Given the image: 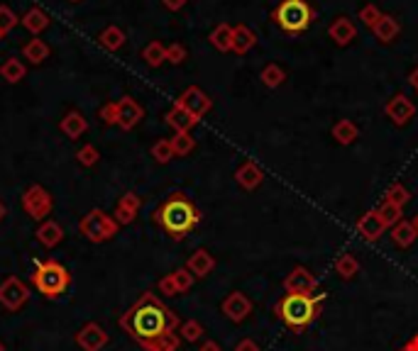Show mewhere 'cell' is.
I'll return each mask as SVG.
<instances>
[{"label":"cell","mask_w":418,"mask_h":351,"mask_svg":"<svg viewBox=\"0 0 418 351\" xmlns=\"http://www.w3.org/2000/svg\"><path fill=\"white\" fill-rule=\"evenodd\" d=\"M120 327L147 351H176L179 349V317L155 295L145 293L123 317Z\"/></svg>","instance_id":"1"},{"label":"cell","mask_w":418,"mask_h":351,"mask_svg":"<svg viewBox=\"0 0 418 351\" xmlns=\"http://www.w3.org/2000/svg\"><path fill=\"white\" fill-rule=\"evenodd\" d=\"M199 220H201L199 208L184 193H171L155 213V222L171 239H184L199 225Z\"/></svg>","instance_id":"2"},{"label":"cell","mask_w":418,"mask_h":351,"mask_svg":"<svg viewBox=\"0 0 418 351\" xmlns=\"http://www.w3.org/2000/svg\"><path fill=\"white\" fill-rule=\"evenodd\" d=\"M30 281L42 297L54 300V297L66 293V288L71 286V273L56 259H45V261L35 263V273L30 276Z\"/></svg>","instance_id":"3"},{"label":"cell","mask_w":418,"mask_h":351,"mask_svg":"<svg viewBox=\"0 0 418 351\" xmlns=\"http://www.w3.org/2000/svg\"><path fill=\"white\" fill-rule=\"evenodd\" d=\"M316 10L309 0H281L272 13V20L289 35H301L311 27Z\"/></svg>","instance_id":"4"},{"label":"cell","mask_w":418,"mask_h":351,"mask_svg":"<svg viewBox=\"0 0 418 351\" xmlns=\"http://www.w3.org/2000/svg\"><path fill=\"white\" fill-rule=\"evenodd\" d=\"M320 297H311L306 293H289L284 300L279 302V315L284 317L289 327H306L316 317Z\"/></svg>","instance_id":"5"},{"label":"cell","mask_w":418,"mask_h":351,"mask_svg":"<svg viewBox=\"0 0 418 351\" xmlns=\"http://www.w3.org/2000/svg\"><path fill=\"white\" fill-rule=\"evenodd\" d=\"M118 229H120V225L115 222L113 215H108L100 208H93L91 213H86L84 220L79 222V232L93 244L110 242V239L118 234Z\"/></svg>","instance_id":"6"},{"label":"cell","mask_w":418,"mask_h":351,"mask_svg":"<svg viewBox=\"0 0 418 351\" xmlns=\"http://www.w3.org/2000/svg\"><path fill=\"white\" fill-rule=\"evenodd\" d=\"M52 208H54V198H52V193L45 186L35 183L22 193V210H25L30 220H37V222L42 220L45 222L52 215Z\"/></svg>","instance_id":"7"},{"label":"cell","mask_w":418,"mask_h":351,"mask_svg":"<svg viewBox=\"0 0 418 351\" xmlns=\"http://www.w3.org/2000/svg\"><path fill=\"white\" fill-rule=\"evenodd\" d=\"M30 300V288L20 281L17 276H8L0 283V305L8 312H17L25 302Z\"/></svg>","instance_id":"8"},{"label":"cell","mask_w":418,"mask_h":351,"mask_svg":"<svg viewBox=\"0 0 418 351\" xmlns=\"http://www.w3.org/2000/svg\"><path fill=\"white\" fill-rule=\"evenodd\" d=\"M76 344L84 351H103L108 344V332L98 325V322H86L79 332H76Z\"/></svg>","instance_id":"9"},{"label":"cell","mask_w":418,"mask_h":351,"mask_svg":"<svg viewBox=\"0 0 418 351\" xmlns=\"http://www.w3.org/2000/svg\"><path fill=\"white\" fill-rule=\"evenodd\" d=\"M115 103H118V127L120 129H134L139 122H142L145 110H142V105H139L134 98L123 95V98L115 100Z\"/></svg>","instance_id":"10"},{"label":"cell","mask_w":418,"mask_h":351,"mask_svg":"<svg viewBox=\"0 0 418 351\" xmlns=\"http://www.w3.org/2000/svg\"><path fill=\"white\" fill-rule=\"evenodd\" d=\"M176 103H179L181 108H186L191 115H194V117H199V120L203 117V115L208 113L210 108H213V100H210L201 88H196V85L186 88L184 93H181V98L176 100Z\"/></svg>","instance_id":"11"},{"label":"cell","mask_w":418,"mask_h":351,"mask_svg":"<svg viewBox=\"0 0 418 351\" xmlns=\"http://www.w3.org/2000/svg\"><path fill=\"white\" fill-rule=\"evenodd\" d=\"M139 208H142V198L132 190H127L125 195H120L118 205H115V222L118 225H132L137 218Z\"/></svg>","instance_id":"12"},{"label":"cell","mask_w":418,"mask_h":351,"mask_svg":"<svg viewBox=\"0 0 418 351\" xmlns=\"http://www.w3.org/2000/svg\"><path fill=\"white\" fill-rule=\"evenodd\" d=\"M194 286V273L189 268H179V271L169 273L160 281V291L167 293V295H179V293L189 291Z\"/></svg>","instance_id":"13"},{"label":"cell","mask_w":418,"mask_h":351,"mask_svg":"<svg viewBox=\"0 0 418 351\" xmlns=\"http://www.w3.org/2000/svg\"><path fill=\"white\" fill-rule=\"evenodd\" d=\"M355 35H357V27H355V22L350 20V17H345V15L335 17V20L330 22V27H328V37L338 47H348L350 42L355 40Z\"/></svg>","instance_id":"14"},{"label":"cell","mask_w":418,"mask_h":351,"mask_svg":"<svg viewBox=\"0 0 418 351\" xmlns=\"http://www.w3.org/2000/svg\"><path fill=\"white\" fill-rule=\"evenodd\" d=\"M35 237H37V242H40L42 247L54 249V247H59V244L64 242V227H61L56 220H45V222L37 227Z\"/></svg>","instance_id":"15"},{"label":"cell","mask_w":418,"mask_h":351,"mask_svg":"<svg viewBox=\"0 0 418 351\" xmlns=\"http://www.w3.org/2000/svg\"><path fill=\"white\" fill-rule=\"evenodd\" d=\"M59 129L64 132L66 139H79V137H84V132L88 129V120H86L79 110H69V113L61 117Z\"/></svg>","instance_id":"16"},{"label":"cell","mask_w":418,"mask_h":351,"mask_svg":"<svg viewBox=\"0 0 418 351\" xmlns=\"http://www.w3.org/2000/svg\"><path fill=\"white\" fill-rule=\"evenodd\" d=\"M384 110H387V115L396 124H406L408 120H411V115H413V110H416V108H413V103L406 98V95L398 93V95H394V98L389 100Z\"/></svg>","instance_id":"17"},{"label":"cell","mask_w":418,"mask_h":351,"mask_svg":"<svg viewBox=\"0 0 418 351\" xmlns=\"http://www.w3.org/2000/svg\"><path fill=\"white\" fill-rule=\"evenodd\" d=\"M20 22H22V27H25L27 32H30L32 37H40L42 32L47 30V27H49V15H47L45 10H42V8H30V10L25 13V15L20 17Z\"/></svg>","instance_id":"18"},{"label":"cell","mask_w":418,"mask_h":351,"mask_svg":"<svg viewBox=\"0 0 418 351\" xmlns=\"http://www.w3.org/2000/svg\"><path fill=\"white\" fill-rule=\"evenodd\" d=\"M372 32H374V37H377V42H382V44H392V42L401 35V22H398L394 15H382V20L374 25Z\"/></svg>","instance_id":"19"},{"label":"cell","mask_w":418,"mask_h":351,"mask_svg":"<svg viewBox=\"0 0 418 351\" xmlns=\"http://www.w3.org/2000/svg\"><path fill=\"white\" fill-rule=\"evenodd\" d=\"M167 124H169L174 132H189L191 127H194L196 122H199V117H194V115L189 113L186 108H181L179 103L174 105V108L167 113Z\"/></svg>","instance_id":"20"},{"label":"cell","mask_w":418,"mask_h":351,"mask_svg":"<svg viewBox=\"0 0 418 351\" xmlns=\"http://www.w3.org/2000/svg\"><path fill=\"white\" fill-rule=\"evenodd\" d=\"M95 40H98V44L103 47L105 51H120L125 47V40H127V37H125V32L120 30L118 25H108L98 32Z\"/></svg>","instance_id":"21"},{"label":"cell","mask_w":418,"mask_h":351,"mask_svg":"<svg viewBox=\"0 0 418 351\" xmlns=\"http://www.w3.org/2000/svg\"><path fill=\"white\" fill-rule=\"evenodd\" d=\"M49 51H52L49 44H47L45 40H40V37H35V40L25 42V47H22V59H27L30 64L40 66L49 59Z\"/></svg>","instance_id":"22"},{"label":"cell","mask_w":418,"mask_h":351,"mask_svg":"<svg viewBox=\"0 0 418 351\" xmlns=\"http://www.w3.org/2000/svg\"><path fill=\"white\" fill-rule=\"evenodd\" d=\"M27 76V66L22 64L17 56H8L3 64H0V79H6V83H20Z\"/></svg>","instance_id":"23"},{"label":"cell","mask_w":418,"mask_h":351,"mask_svg":"<svg viewBox=\"0 0 418 351\" xmlns=\"http://www.w3.org/2000/svg\"><path fill=\"white\" fill-rule=\"evenodd\" d=\"M254 44H257V35H254L247 25L233 27V51L235 54H247Z\"/></svg>","instance_id":"24"},{"label":"cell","mask_w":418,"mask_h":351,"mask_svg":"<svg viewBox=\"0 0 418 351\" xmlns=\"http://www.w3.org/2000/svg\"><path fill=\"white\" fill-rule=\"evenodd\" d=\"M208 42L218 51H233V25L220 22V25L213 27V32L208 35Z\"/></svg>","instance_id":"25"},{"label":"cell","mask_w":418,"mask_h":351,"mask_svg":"<svg viewBox=\"0 0 418 351\" xmlns=\"http://www.w3.org/2000/svg\"><path fill=\"white\" fill-rule=\"evenodd\" d=\"M235 179H238V183L242 186V188L252 190L262 183V171H259L254 163H242V166L238 168V173H235Z\"/></svg>","instance_id":"26"},{"label":"cell","mask_w":418,"mask_h":351,"mask_svg":"<svg viewBox=\"0 0 418 351\" xmlns=\"http://www.w3.org/2000/svg\"><path fill=\"white\" fill-rule=\"evenodd\" d=\"M142 59H145L147 66H152V69H157V66H162L167 61V47L162 44V42H150V44L142 49Z\"/></svg>","instance_id":"27"},{"label":"cell","mask_w":418,"mask_h":351,"mask_svg":"<svg viewBox=\"0 0 418 351\" xmlns=\"http://www.w3.org/2000/svg\"><path fill=\"white\" fill-rule=\"evenodd\" d=\"M210 268H213V259H210V254L203 252V249H199V252L189 259V271L194 273V276H206V273H210Z\"/></svg>","instance_id":"28"},{"label":"cell","mask_w":418,"mask_h":351,"mask_svg":"<svg viewBox=\"0 0 418 351\" xmlns=\"http://www.w3.org/2000/svg\"><path fill=\"white\" fill-rule=\"evenodd\" d=\"M259 79H262V83L267 85V88H279V85L284 83L286 71L279 64H267L262 69V74H259Z\"/></svg>","instance_id":"29"},{"label":"cell","mask_w":418,"mask_h":351,"mask_svg":"<svg viewBox=\"0 0 418 351\" xmlns=\"http://www.w3.org/2000/svg\"><path fill=\"white\" fill-rule=\"evenodd\" d=\"M223 310L228 312V315L233 317V320H242V317L249 312V302L245 300L242 295H238V293H235V295H230L228 300H225Z\"/></svg>","instance_id":"30"},{"label":"cell","mask_w":418,"mask_h":351,"mask_svg":"<svg viewBox=\"0 0 418 351\" xmlns=\"http://www.w3.org/2000/svg\"><path fill=\"white\" fill-rule=\"evenodd\" d=\"M382 227H384V222H382V218H379V213H369L359 220V232H362L367 239L377 237V234L382 232Z\"/></svg>","instance_id":"31"},{"label":"cell","mask_w":418,"mask_h":351,"mask_svg":"<svg viewBox=\"0 0 418 351\" xmlns=\"http://www.w3.org/2000/svg\"><path fill=\"white\" fill-rule=\"evenodd\" d=\"M333 137L338 139L340 144H353L355 137H357V127H355V122H350V120H340L333 127Z\"/></svg>","instance_id":"32"},{"label":"cell","mask_w":418,"mask_h":351,"mask_svg":"<svg viewBox=\"0 0 418 351\" xmlns=\"http://www.w3.org/2000/svg\"><path fill=\"white\" fill-rule=\"evenodd\" d=\"M171 147H174V156H186V154L194 152L196 139L189 132H176L174 139H171Z\"/></svg>","instance_id":"33"},{"label":"cell","mask_w":418,"mask_h":351,"mask_svg":"<svg viewBox=\"0 0 418 351\" xmlns=\"http://www.w3.org/2000/svg\"><path fill=\"white\" fill-rule=\"evenodd\" d=\"M76 161H79L81 166L91 168V166H95V163L100 161V152L93 147V144H84V147L76 152Z\"/></svg>","instance_id":"34"},{"label":"cell","mask_w":418,"mask_h":351,"mask_svg":"<svg viewBox=\"0 0 418 351\" xmlns=\"http://www.w3.org/2000/svg\"><path fill=\"white\" fill-rule=\"evenodd\" d=\"M382 15H384V13L379 10L374 3H367V6L359 8V20H362V25L369 27V30H374V25L382 20Z\"/></svg>","instance_id":"35"},{"label":"cell","mask_w":418,"mask_h":351,"mask_svg":"<svg viewBox=\"0 0 418 351\" xmlns=\"http://www.w3.org/2000/svg\"><path fill=\"white\" fill-rule=\"evenodd\" d=\"M152 156H155V161H160V163L171 161V158H174L171 139H160V142H155V147H152Z\"/></svg>","instance_id":"36"},{"label":"cell","mask_w":418,"mask_h":351,"mask_svg":"<svg viewBox=\"0 0 418 351\" xmlns=\"http://www.w3.org/2000/svg\"><path fill=\"white\" fill-rule=\"evenodd\" d=\"M17 15L13 13V8L8 6H0V35H8L17 27Z\"/></svg>","instance_id":"37"},{"label":"cell","mask_w":418,"mask_h":351,"mask_svg":"<svg viewBox=\"0 0 418 351\" xmlns=\"http://www.w3.org/2000/svg\"><path fill=\"white\" fill-rule=\"evenodd\" d=\"M98 117L103 124H118V103L115 100H108V103L100 105Z\"/></svg>","instance_id":"38"},{"label":"cell","mask_w":418,"mask_h":351,"mask_svg":"<svg viewBox=\"0 0 418 351\" xmlns=\"http://www.w3.org/2000/svg\"><path fill=\"white\" fill-rule=\"evenodd\" d=\"M167 61H169V64H174V66L184 64V61H186V47L179 44V42L169 44V47H167Z\"/></svg>","instance_id":"39"},{"label":"cell","mask_w":418,"mask_h":351,"mask_svg":"<svg viewBox=\"0 0 418 351\" xmlns=\"http://www.w3.org/2000/svg\"><path fill=\"white\" fill-rule=\"evenodd\" d=\"M413 239V227L406 222H401L398 227H394V242L396 244H411Z\"/></svg>","instance_id":"40"},{"label":"cell","mask_w":418,"mask_h":351,"mask_svg":"<svg viewBox=\"0 0 418 351\" xmlns=\"http://www.w3.org/2000/svg\"><path fill=\"white\" fill-rule=\"evenodd\" d=\"M398 215H401V208H398V205H394V203H389V200L384 203V208L379 210V218H382L384 225L394 222V220H396Z\"/></svg>","instance_id":"41"},{"label":"cell","mask_w":418,"mask_h":351,"mask_svg":"<svg viewBox=\"0 0 418 351\" xmlns=\"http://www.w3.org/2000/svg\"><path fill=\"white\" fill-rule=\"evenodd\" d=\"M387 200H389V203H394V205H398V208H401V205L408 200V190L403 188V186H394V188L389 190Z\"/></svg>","instance_id":"42"},{"label":"cell","mask_w":418,"mask_h":351,"mask_svg":"<svg viewBox=\"0 0 418 351\" xmlns=\"http://www.w3.org/2000/svg\"><path fill=\"white\" fill-rule=\"evenodd\" d=\"M181 334H184V339L196 341L201 334H203V329H201V325H199V322H186V325L181 327Z\"/></svg>","instance_id":"43"},{"label":"cell","mask_w":418,"mask_h":351,"mask_svg":"<svg viewBox=\"0 0 418 351\" xmlns=\"http://www.w3.org/2000/svg\"><path fill=\"white\" fill-rule=\"evenodd\" d=\"M186 3H189V0H162V6H164L169 13H179V10H184Z\"/></svg>","instance_id":"44"},{"label":"cell","mask_w":418,"mask_h":351,"mask_svg":"<svg viewBox=\"0 0 418 351\" xmlns=\"http://www.w3.org/2000/svg\"><path fill=\"white\" fill-rule=\"evenodd\" d=\"M353 261H343V263H338V271H343V276H353Z\"/></svg>","instance_id":"45"},{"label":"cell","mask_w":418,"mask_h":351,"mask_svg":"<svg viewBox=\"0 0 418 351\" xmlns=\"http://www.w3.org/2000/svg\"><path fill=\"white\" fill-rule=\"evenodd\" d=\"M408 83H411V88H413V90H418V66L411 71V76H408Z\"/></svg>","instance_id":"46"},{"label":"cell","mask_w":418,"mask_h":351,"mask_svg":"<svg viewBox=\"0 0 418 351\" xmlns=\"http://www.w3.org/2000/svg\"><path fill=\"white\" fill-rule=\"evenodd\" d=\"M201 351H218V346H215L213 341H206V344H203V349H201Z\"/></svg>","instance_id":"47"},{"label":"cell","mask_w":418,"mask_h":351,"mask_svg":"<svg viewBox=\"0 0 418 351\" xmlns=\"http://www.w3.org/2000/svg\"><path fill=\"white\" fill-rule=\"evenodd\" d=\"M6 215H8V208H6V203H3V200H0V222H3V220H6Z\"/></svg>","instance_id":"48"},{"label":"cell","mask_w":418,"mask_h":351,"mask_svg":"<svg viewBox=\"0 0 418 351\" xmlns=\"http://www.w3.org/2000/svg\"><path fill=\"white\" fill-rule=\"evenodd\" d=\"M238 351H252V344H249V341H245V344L238 346Z\"/></svg>","instance_id":"49"},{"label":"cell","mask_w":418,"mask_h":351,"mask_svg":"<svg viewBox=\"0 0 418 351\" xmlns=\"http://www.w3.org/2000/svg\"><path fill=\"white\" fill-rule=\"evenodd\" d=\"M0 351H6V344H3V341H0Z\"/></svg>","instance_id":"50"},{"label":"cell","mask_w":418,"mask_h":351,"mask_svg":"<svg viewBox=\"0 0 418 351\" xmlns=\"http://www.w3.org/2000/svg\"><path fill=\"white\" fill-rule=\"evenodd\" d=\"M69 3H74V6H76V3H81V0H69Z\"/></svg>","instance_id":"51"},{"label":"cell","mask_w":418,"mask_h":351,"mask_svg":"<svg viewBox=\"0 0 418 351\" xmlns=\"http://www.w3.org/2000/svg\"><path fill=\"white\" fill-rule=\"evenodd\" d=\"M3 37H6V35H0V42H3Z\"/></svg>","instance_id":"52"},{"label":"cell","mask_w":418,"mask_h":351,"mask_svg":"<svg viewBox=\"0 0 418 351\" xmlns=\"http://www.w3.org/2000/svg\"><path fill=\"white\" fill-rule=\"evenodd\" d=\"M416 229H418V220H416Z\"/></svg>","instance_id":"53"}]
</instances>
